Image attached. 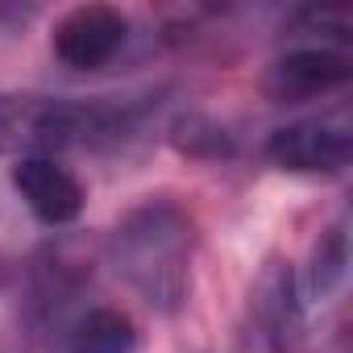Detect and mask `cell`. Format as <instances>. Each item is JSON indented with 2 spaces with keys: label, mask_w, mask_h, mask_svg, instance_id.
I'll return each mask as SVG.
<instances>
[{
  "label": "cell",
  "mask_w": 353,
  "mask_h": 353,
  "mask_svg": "<svg viewBox=\"0 0 353 353\" xmlns=\"http://www.w3.org/2000/svg\"><path fill=\"white\" fill-rule=\"evenodd\" d=\"M133 349H137V332L129 316L112 307L88 312L71 332V353H133Z\"/></svg>",
  "instance_id": "cell-7"
},
{
  "label": "cell",
  "mask_w": 353,
  "mask_h": 353,
  "mask_svg": "<svg viewBox=\"0 0 353 353\" xmlns=\"http://www.w3.org/2000/svg\"><path fill=\"white\" fill-rule=\"evenodd\" d=\"M345 270H349V237H345V225H332L316 241V250H312V262H307V295L324 303L345 283Z\"/></svg>",
  "instance_id": "cell-8"
},
{
  "label": "cell",
  "mask_w": 353,
  "mask_h": 353,
  "mask_svg": "<svg viewBox=\"0 0 353 353\" xmlns=\"http://www.w3.org/2000/svg\"><path fill=\"white\" fill-rule=\"evenodd\" d=\"M129 42V17L112 5H79L54 26V54L71 71H96L121 54Z\"/></svg>",
  "instance_id": "cell-3"
},
{
  "label": "cell",
  "mask_w": 353,
  "mask_h": 353,
  "mask_svg": "<svg viewBox=\"0 0 353 353\" xmlns=\"http://www.w3.org/2000/svg\"><path fill=\"white\" fill-rule=\"evenodd\" d=\"M353 133L341 117H312L266 137V158L291 174H336L349 166Z\"/></svg>",
  "instance_id": "cell-2"
},
{
  "label": "cell",
  "mask_w": 353,
  "mask_h": 353,
  "mask_svg": "<svg viewBox=\"0 0 353 353\" xmlns=\"http://www.w3.org/2000/svg\"><path fill=\"white\" fill-rule=\"evenodd\" d=\"M345 83H349V54L332 50V46H295V50L279 54L262 75L266 96L279 104L316 100V96L336 92Z\"/></svg>",
  "instance_id": "cell-5"
},
{
  "label": "cell",
  "mask_w": 353,
  "mask_h": 353,
  "mask_svg": "<svg viewBox=\"0 0 353 353\" xmlns=\"http://www.w3.org/2000/svg\"><path fill=\"white\" fill-rule=\"evenodd\" d=\"M250 320L266 353H299V291L283 262H266L250 291Z\"/></svg>",
  "instance_id": "cell-6"
},
{
  "label": "cell",
  "mask_w": 353,
  "mask_h": 353,
  "mask_svg": "<svg viewBox=\"0 0 353 353\" xmlns=\"http://www.w3.org/2000/svg\"><path fill=\"white\" fill-rule=\"evenodd\" d=\"M108 262L150 312L174 316L192 295L196 221L183 204L150 196L117 221L108 237Z\"/></svg>",
  "instance_id": "cell-1"
},
{
  "label": "cell",
  "mask_w": 353,
  "mask_h": 353,
  "mask_svg": "<svg viewBox=\"0 0 353 353\" xmlns=\"http://www.w3.org/2000/svg\"><path fill=\"white\" fill-rule=\"evenodd\" d=\"M9 179H13V192L21 196V204L50 229L59 225H71L79 212H83V183L75 179V174L50 158V154H26L13 162L9 170Z\"/></svg>",
  "instance_id": "cell-4"
}]
</instances>
